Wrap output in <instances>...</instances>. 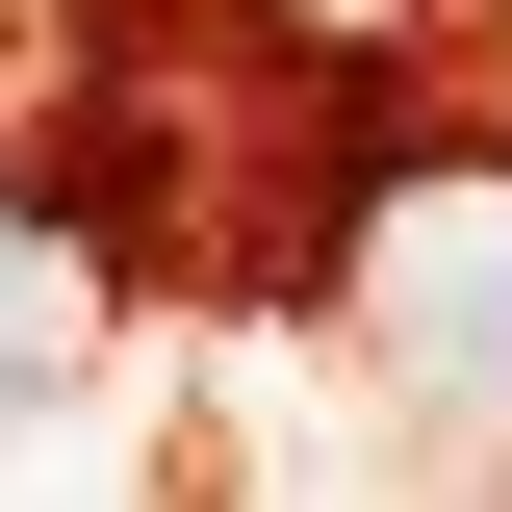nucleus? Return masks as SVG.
<instances>
[{
	"mask_svg": "<svg viewBox=\"0 0 512 512\" xmlns=\"http://www.w3.org/2000/svg\"><path fill=\"white\" fill-rule=\"evenodd\" d=\"M384 359L461 384V410H512V205H436V231L384 256Z\"/></svg>",
	"mask_w": 512,
	"mask_h": 512,
	"instance_id": "1",
	"label": "nucleus"
},
{
	"mask_svg": "<svg viewBox=\"0 0 512 512\" xmlns=\"http://www.w3.org/2000/svg\"><path fill=\"white\" fill-rule=\"evenodd\" d=\"M77 308H103V282H77V231H52V205H0V410L77 359Z\"/></svg>",
	"mask_w": 512,
	"mask_h": 512,
	"instance_id": "2",
	"label": "nucleus"
}]
</instances>
